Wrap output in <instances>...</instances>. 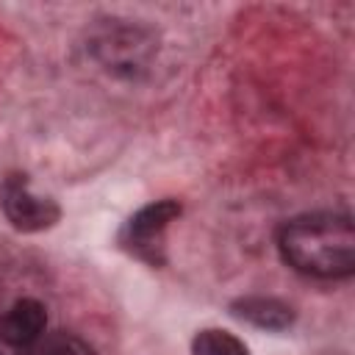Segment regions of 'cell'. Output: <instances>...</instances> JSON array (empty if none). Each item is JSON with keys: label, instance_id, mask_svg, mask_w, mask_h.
Segmentation results:
<instances>
[{"label": "cell", "instance_id": "ba28073f", "mask_svg": "<svg viewBox=\"0 0 355 355\" xmlns=\"http://www.w3.org/2000/svg\"><path fill=\"white\" fill-rule=\"evenodd\" d=\"M191 355H247L244 341L227 330H200L191 341Z\"/></svg>", "mask_w": 355, "mask_h": 355}, {"label": "cell", "instance_id": "8992f818", "mask_svg": "<svg viewBox=\"0 0 355 355\" xmlns=\"http://www.w3.org/2000/svg\"><path fill=\"white\" fill-rule=\"evenodd\" d=\"M180 216V202L178 200H158L136 211L128 222V236L136 247H147L155 236H161L175 219Z\"/></svg>", "mask_w": 355, "mask_h": 355}, {"label": "cell", "instance_id": "5b68a950", "mask_svg": "<svg viewBox=\"0 0 355 355\" xmlns=\"http://www.w3.org/2000/svg\"><path fill=\"white\" fill-rule=\"evenodd\" d=\"M233 316L263 327V330H286L294 322V308L275 297H241L230 305Z\"/></svg>", "mask_w": 355, "mask_h": 355}, {"label": "cell", "instance_id": "7a4b0ae2", "mask_svg": "<svg viewBox=\"0 0 355 355\" xmlns=\"http://www.w3.org/2000/svg\"><path fill=\"white\" fill-rule=\"evenodd\" d=\"M92 53L105 69L130 78L150 64L153 39L133 25H105L92 39Z\"/></svg>", "mask_w": 355, "mask_h": 355}, {"label": "cell", "instance_id": "52a82bcc", "mask_svg": "<svg viewBox=\"0 0 355 355\" xmlns=\"http://www.w3.org/2000/svg\"><path fill=\"white\" fill-rule=\"evenodd\" d=\"M22 355H97V352L72 333H50V336L42 333L31 347L22 349Z\"/></svg>", "mask_w": 355, "mask_h": 355}, {"label": "cell", "instance_id": "6da1fadb", "mask_svg": "<svg viewBox=\"0 0 355 355\" xmlns=\"http://www.w3.org/2000/svg\"><path fill=\"white\" fill-rule=\"evenodd\" d=\"M277 247L288 266L311 277L336 280L355 272V227L341 211H316L286 222Z\"/></svg>", "mask_w": 355, "mask_h": 355}, {"label": "cell", "instance_id": "3957f363", "mask_svg": "<svg viewBox=\"0 0 355 355\" xmlns=\"http://www.w3.org/2000/svg\"><path fill=\"white\" fill-rule=\"evenodd\" d=\"M0 205H3V214L8 216V222L25 233L47 230L61 216V211L53 200L31 191L25 175H8L0 183Z\"/></svg>", "mask_w": 355, "mask_h": 355}, {"label": "cell", "instance_id": "277c9868", "mask_svg": "<svg viewBox=\"0 0 355 355\" xmlns=\"http://www.w3.org/2000/svg\"><path fill=\"white\" fill-rule=\"evenodd\" d=\"M47 324V313L44 305L36 300H17L3 316H0V338L14 344V347H31Z\"/></svg>", "mask_w": 355, "mask_h": 355}]
</instances>
